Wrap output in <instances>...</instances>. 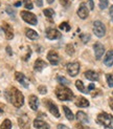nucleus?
Masks as SVG:
<instances>
[{"instance_id": "nucleus-1", "label": "nucleus", "mask_w": 113, "mask_h": 129, "mask_svg": "<svg viewBox=\"0 0 113 129\" xmlns=\"http://www.w3.org/2000/svg\"><path fill=\"white\" fill-rule=\"evenodd\" d=\"M5 98L17 108H20L24 104V95L16 87H11L9 90H5Z\"/></svg>"}, {"instance_id": "nucleus-2", "label": "nucleus", "mask_w": 113, "mask_h": 129, "mask_svg": "<svg viewBox=\"0 0 113 129\" xmlns=\"http://www.w3.org/2000/svg\"><path fill=\"white\" fill-rule=\"evenodd\" d=\"M55 95L60 101H71L74 98L72 90L65 86H58L55 89Z\"/></svg>"}, {"instance_id": "nucleus-3", "label": "nucleus", "mask_w": 113, "mask_h": 129, "mask_svg": "<svg viewBox=\"0 0 113 129\" xmlns=\"http://www.w3.org/2000/svg\"><path fill=\"white\" fill-rule=\"evenodd\" d=\"M96 122L106 129H113V115L107 112H100L96 118Z\"/></svg>"}, {"instance_id": "nucleus-4", "label": "nucleus", "mask_w": 113, "mask_h": 129, "mask_svg": "<svg viewBox=\"0 0 113 129\" xmlns=\"http://www.w3.org/2000/svg\"><path fill=\"white\" fill-rule=\"evenodd\" d=\"M93 33H94V35H95L96 37H98V38L104 37L105 34H106L105 25L100 21H98V20L94 21V23H93Z\"/></svg>"}, {"instance_id": "nucleus-5", "label": "nucleus", "mask_w": 113, "mask_h": 129, "mask_svg": "<svg viewBox=\"0 0 113 129\" xmlns=\"http://www.w3.org/2000/svg\"><path fill=\"white\" fill-rule=\"evenodd\" d=\"M21 17L23 20L28 23V24H31V25H36L38 23V20H37V17L35 14L30 12H27V11H22L21 12Z\"/></svg>"}, {"instance_id": "nucleus-6", "label": "nucleus", "mask_w": 113, "mask_h": 129, "mask_svg": "<svg viewBox=\"0 0 113 129\" xmlns=\"http://www.w3.org/2000/svg\"><path fill=\"white\" fill-rule=\"evenodd\" d=\"M67 73L69 74V76L70 77H75L79 72H80V63L79 62H70V63H68L67 64Z\"/></svg>"}, {"instance_id": "nucleus-7", "label": "nucleus", "mask_w": 113, "mask_h": 129, "mask_svg": "<svg viewBox=\"0 0 113 129\" xmlns=\"http://www.w3.org/2000/svg\"><path fill=\"white\" fill-rule=\"evenodd\" d=\"M45 35L46 38H48L49 40H56V39H60L62 37V34L58 29H54V28H47L45 31Z\"/></svg>"}, {"instance_id": "nucleus-8", "label": "nucleus", "mask_w": 113, "mask_h": 129, "mask_svg": "<svg viewBox=\"0 0 113 129\" xmlns=\"http://www.w3.org/2000/svg\"><path fill=\"white\" fill-rule=\"evenodd\" d=\"M93 49H94V54H95L96 60L102 59V57H103V55L105 53L104 45L102 43H99V42H96V43H94V45H93Z\"/></svg>"}, {"instance_id": "nucleus-9", "label": "nucleus", "mask_w": 113, "mask_h": 129, "mask_svg": "<svg viewBox=\"0 0 113 129\" xmlns=\"http://www.w3.org/2000/svg\"><path fill=\"white\" fill-rule=\"evenodd\" d=\"M45 103H46V107L48 108V110H49L50 113L53 114L55 118H60V117H61V114H60V112H59L58 107H56V105L54 104L52 101L48 100V101H45Z\"/></svg>"}, {"instance_id": "nucleus-10", "label": "nucleus", "mask_w": 113, "mask_h": 129, "mask_svg": "<svg viewBox=\"0 0 113 129\" xmlns=\"http://www.w3.org/2000/svg\"><path fill=\"white\" fill-rule=\"evenodd\" d=\"M18 124L21 129H29L30 128V122L26 114H23L22 117L18 119Z\"/></svg>"}, {"instance_id": "nucleus-11", "label": "nucleus", "mask_w": 113, "mask_h": 129, "mask_svg": "<svg viewBox=\"0 0 113 129\" xmlns=\"http://www.w3.org/2000/svg\"><path fill=\"white\" fill-rule=\"evenodd\" d=\"M47 59L51 65H58L59 64V54L55 50H49L47 54Z\"/></svg>"}, {"instance_id": "nucleus-12", "label": "nucleus", "mask_w": 113, "mask_h": 129, "mask_svg": "<svg viewBox=\"0 0 113 129\" xmlns=\"http://www.w3.org/2000/svg\"><path fill=\"white\" fill-rule=\"evenodd\" d=\"M2 29L4 31V34H5L6 39L8 40L13 39V37H14V30H13L12 25H10L9 23H6V22H3L2 23Z\"/></svg>"}, {"instance_id": "nucleus-13", "label": "nucleus", "mask_w": 113, "mask_h": 129, "mask_svg": "<svg viewBox=\"0 0 113 129\" xmlns=\"http://www.w3.org/2000/svg\"><path fill=\"white\" fill-rule=\"evenodd\" d=\"M15 79L20 83V84L24 87V88H28V82L26 80V77H25L22 73H19V72H16L15 73Z\"/></svg>"}, {"instance_id": "nucleus-14", "label": "nucleus", "mask_w": 113, "mask_h": 129, "mask_svg": "<svg viewBox=\"0 0 113 129\" xmlns=\"http://www.w3.org/2000/svg\"><path fill=\"white\" fill-rule=\"evenodd\" d=\"M78 15L81 19H86L88 17V15H89V11H88L85 3H82L80 5V8L78 10Z\"/></svg>"}, {"instance_id": "nucleus-15", "label": "nucleus", "mask_w": 113, "mask_h": 129, "mask_svg": "<svg viewBox=\"0 0 113 129\" xmlns=\"http://www.w3.org/2000/svg\"><path fill=\"white\" fill-rule=\"evenodd\" d=\"M28 103H29V107L33 109V110H37L38 107H39V99H38V96L35 94L29 95Z\"/></svg>"}, {"instance_id": "nucleus-16", "label": "nucleus", "mask_w": 113, "mask_h": 129, "mask_svg": "<svg viewBox=\"0 0 113 129\" xmlns=\"http://www.w3.org/2000/svg\"><path fill=\"white\" fill-rule=\"evenodd\" d=\"M34 127L36 129H49V125L41 119H36L34 121Z\"/></svg>"}, {"instance_id": "nucleus-17", "label": "nucleus", "mask_w": 113, "mask_h": 129, "mask_svg": "<svg viewBox=\"0 0 113 129\" xmlns=\"http://www.w3.org/2000/svg\"><path fill=\"white\" fill-rule=\"evenodd\" d=\"M47 66V63L45 61H43L42 59H37L35 62V65H34V69L36 72H41L42 69H44Z\"/></svg>"}, {"instance_id": "nucleus-18", "label": "nucleus", "mask_w": 113, "mask_h": 129, "mask_svg": "<svg viewBox=\"0 0 113 129\" xmlns=\"http://www.w3.org/2000/svg\"><path fill=\"white\" fill-rule=\"evenodd\" d=\"M104 64L106 66H112L113 65V50H109L106 54L105 59H104Z\"/></svg>"}, {"instance_id": "nucleus-19", "label": "nucleus", "mask_w": 113, "mask_h": 129, "mask_svg": "<svg viewBox=\"0 0 113 129\" xmlns=\"http://www.w3.org/2000/svg\"><path fill=\"white\" fill-rule=\"evenodd\" d=\"M75 105L78 107H81V108H85V107H88L89 106V101L87 99H85L84 96H79L75 101Z\"/></svg>"}, {"instance_id": "nucleus-20", "label": "nucleus", "mask_w": 113, "mask_h": 129, "mask_svg": "<svg viewBox=\"0 0 113 129\" xmlns=\"http://www.w3.org/2000/svg\"><path fill=\"white\" fill-rule=\"evenodd\" d=\"M77 120L78 121H80V123H82V124H85V123H88L89 122V120H88V115L84 112V111H78L77 112Z\"/></svg>"}, {"instance_id": "nucleus-21", "label": "nucleus", "mask_w": 113, "mask_h": 129, "mask_svg": "<svg viewBox=\"0 0 113 129\" xmlns=\"http://www.w3.org/2000/svg\"><path fill=\"white\" fill-rule=\"evenodd\" d=\"M85 77L90 81H97L98 80V74L96 72H94V70H87L85 73Z\"/></svg>"}, {"instance_id": "nucleus-22", "label": "nucleus", "mask_w": 113, "mask_h": 129, "mask_svg": "<svg viewBox=\"0 0 113 129\" xmlns=\"http://www.w3.org/2000/svg\"><path fill=\"white\" fill-rule=\"evenodd\" d=\"M25 35H26V37L30 40H37L38 38H39V35H38L37 31H35L31 28H27L26 31H25Z\"/></svg>"}, {"instance_id": "nucleus-23", "label": "nucleus", "mask_w": 113, "mask_h": 129, "mask_svg": "<svg viewBox=\"0 0 113 129\" xmlns=\"http://www.w3.org/2000/svg\"><path fill=\"white\" fill-rule=\"evenodd\" d=\"M43 13H44V15H45V16L49 19L50 22H53L52 18H53V16H54V11H53L52 9H45V10L43 11Z\"/></svg>"}, {"instance_id": "nucleus-24", "label": "nucleus", "mask_w": 113, "mask_h": 129, "mask_svg": "<svg viewBox=\"0 0 113 129\" xmlns=\"http://www.w3.org/2000/svg\"><path fill=\"white\" fill-rule=\"evenodd\" d=\"M75 87L78 88V90H80V91H81V92H83V93H87V92H88V90L84 87L83 82H82L81 80H78L77 82H75Z\"/></svg>"}, {"instance_id": "nucleus-25", "label": "nucleus", "mask_w": 113, "mask_h": 129, "mask_svg": "<svg viewBox=\"0 0 113 129\" xmlns=\"http://www.w3.org/2000/svg\"><path fill=\"white\" fill-rule=\"evenodd\" d=\"M63 110H64L65 115H66V118H67L69 121H72V120L74 119V115H73V113L71 112V110H70V109H69L67 106H63Z\"/></svg>"}, {"instance_id": "nucleus-26", "label": "nucleus", "mask_w": 113, "mask_h": 129, "mask_svg": "<svg viewBox=\"0 0 113 129\" xmlns=\"http://www.w3.org/2000/svg\"><path fill=\"white\" fill-rule=\"evenodd\" d=\"M0 129H12V122L9 119H5L0 126Z\"/></svg>"}, {"instance_id": "nucleus-27", "label": "nucleus", "mask_w": 113, "mask_h": 129, "mask_svg": "<svg viewBox=\"0 0 113 129\" xmlns=\"http://www.w3.org/2000/svg\"><path fill=\"white\" fill-rule=\"evenodd\" d=\"M56 80L60 84L62 85H69V81L65 78V77H62V76H56Z\"/></svg>"}, {"instance_id": "nucleus-28", "label": "nucleus", "mask_w": 113, "mask_h": 129, "mask_svg": "<svg viewBox=\"0 0 113 129\" xmlns=\"http://www.w3.org/2000/svg\"><path fill=\"white\" fill-rule=\"evenodd\" d=\"M65 50H66V53H67L69 56H72V55L74 54V47H73L72 44H67Z\"/></svg>"}, {"instance_id": "nucleus-29", "label": "nucleus", "mask_w": 113, "mask_h": 129, "mask_svg": "<svg viewBox=\"0 0 113 129\" xmlns=\"http://www.w3.org/2000/svg\"><path fill=\"white\" fill-rule=\"evenodd\" d=\"M59 28L65 30V31H69V30H70V25L68 24V22H62L59 25Z\"/></svg>"}, {"instance_id": "nucleus-30", "label": "nucleus", "mask_w": 113, "mask_h": 129, "mask_svg": "<svg viewBox=\"0 0 113 129\" xmlns=\"http://www.w3.org/2000/svg\"><path fill=\"white\" fill-rule=\"evenodd\" d=\"M23 4L27 10H33L34 8V4L31 2V0H23Z\"/></svg>"}, {"instance_id": "nucleus-31", "label": "nucleus", "mask_w": 113, "mask_h": 129, "mask_svg": "<svg viewBox=\"0 0 113 129\" xmlns=\"http://www.w3.org/2000/svg\"><path fill=\"white\" fill-rule=\"evenodd\" d=\"M106 80H107V83H108L109 87H113V75H106Z\"/></svg>"}, {"instance_id": "nucleus-32", "label": "nucleus", "mask_w": 113, "mask_h": 129, "mask_svg": "<svg viewBox=\"0 0 113 129\" xmlns=\"http://www.w3.org/2000/svg\"><path fill=\"white\" fill-rule=\"evenodd\" d=\"M109 0H99V9L100 10H105L108 6Z\"/></svg>"}, {"instance_id": "nucleus-33", "label": "nucleus", "mask_w": 113, "mask_h": 129, "mask_svg": "<svg viewBox=\"0 0 113 129\" xmlns=\"http://www.w3.org/2000/svg\"><path fill=\"white\" fill-rule=\"evenodd\" d=\"M5 12L6 13H8V14L13 18V19H14L15 17H16V14H15V12H14V10H13L12 8H11V6H6V9H5Z\"/></svg>"}, {"instance_id": "nucleus-34", "label": "nucleus", "mask_w": 113, "mask_h": 129, "mask_svg": "<svg viewBox=\"0 0 113 129\" xmlns=\"http://www.w3.org/2000/svg\"><path fill=\"white\" fill-rule=\"evenodd\" d=\"M80 37H81V40L83 41L84 43H87L88 41L90 40V35H88V34H82Z\"/></svg>"}, {"instance_id": "nucleus-35", "label": "nucleus", "mask_w": 113, "mask_h": 129, "mask_svg": "<svg viewBox=\"0 0 113 129\" xmlns=\"http://www.w3.org/2000/svg\"><path fill=\"white\" fill-rule=\"evenodd\" d=\"M38 90H39V92L42 93V94H45L47 92V88L44 85H40L39 87H38Z\"/></svg>"}, {"instance_id": "nucleus-36", "label": "nucleus", "mask_w": 113, "mask_h": 129, "mask_svg": "<svg viewBox=\"0 0 113 129\" xmlns=\"http://www.w3.org/2000/svg\"><path fill=\"white\" fill-rule=\"evenodd\" d=\"M75 128H78V129H88L87 127H85V126H83V124H77L75 125Z\"/></svg>"}, {"instance_id": "nucleus-37", "label": "nucleus", "mask_w": 113, "mask_h": 129, "mask_svg": "<svg viewBox=\"0 0 113 129\" xmlns=\"http://www.w3.org/2000/svg\"><path fill=\"white\" fill-rule=\"evenodd\" d=\"M88 2H89L90 10H93L94 9V2H93V0H88Z\"/></svg>"}, {"instance_id": "nucleus-38", "label": "nucleus", "mask_w": 113, "mask_h": 129, "mask_svg": "<svg viewBox=\"0 0 113 129\" xmlns=\"http://www.w3.org/2000/svg\"><path fill=\"white\" fill-rule=\"evenodd\" d=\"M110 17H111V21H113V5L110 6Z\"/></svg>"}, {"instance_id": "nucleus-39", "label": "nucleus", "mask_w": 113, "mask_h": 129, "mask_svg": "<svg viewBox=\"0 0 113 129\" xmlns=\"http://www.w3.org/2000/svg\"><path fill=\"white\" fill-rule=\"evenodd\" d=\"M56 129H69L67 126H65V125H62V124H60V125H58V127H56Z\"/></svg>"}, {"instance_id": "nucleus-40", "label": "nucleus", "mask_w": 113, "mask_h": 129, "mask_svg": "<svg viewBox=\"0 0 113 129\" xmlns=\"http://www.w3.org/2000/svg\"><path fill=\"white\" fill-rule=\"evenodd\" d=\"M36 3H37L38 6H40L41 8V6L43 5V0H36Z\"/></svg>"}, {"instance_id": "nucleus-41", "label": "nucleus", "mask_w": 113, "mask_h": 129, "mask_svg": "<svg viewBox=\"0 0 113 129\" xmlns=\"http://www.w3.org/2000/svg\"><path fill=\"white\" fill-rule=\"evenodd\" d=\"M6 51H8V54H9L10 56H12V55H13V51H12V49H11V47H10V46L6 47Z\"/></svg>"}, {"instance_id": "nucleus-42", "label": "nucleus", "mask_w": 113, "mask_h": 129, "mask_svg": "<svg viewBox=\"0 0 113 129\" xmlns=\"http://www.w3.org/2000/svg\"><path fill=\"white\" fill-rule=\"evenodd\" d=\"M94 88H95V86H94V84H90L89 86H88V90H93Z\"/></svg>"}, {"instance_id": "nucleus-43", "label": "nucleus", "mask_w": 113, "mask_h": 129, "mask_svg": "<svg viewBox=\"0 0 113 129\" xmlns=\"http://www.w3.org/2000/svg\"><path fill=\"white\" fill-rule=\"evenodd\" d=\"M109 105H110L111 109H112V110H113V100H110V101H109Z\"/></svg>"}, {"instance_id": "nucleus-44", "label": "nucleus", "mask_w": 113, "mask_h": 129, "mask_svg": "<svg viewBox=\"0 0 113 129\" xmlns=\"http://www.w3.org/2000/svg\"><path fill=\"white\" fill-rule=\"evenodd\" d=\"M21 4H22V2H21V1H17V2L15 3V6H20Z\"/></svg>"}, {"instance_id": "nucleus-45", "label": "nucleus", "mask_w": 113, "mask_h": 129, "mask_svg": "<svg viewBox=\"0 0 113 129\" xmlns=\"http://www.w3.org/2000/svg\"><path fill=\"white\" fill-rule=\"evenodd\" d=\"M46 1H47L48 3H52V2L54 1V0H46Z\"/></svg>"}, {"instance_id": "nucleus-46", "label": "nucleus", "mask_w": 113, "mask_h": 129, "mask_svg": "<svg viewBox=\"0 0 113 129\" xmlns=\"http://www.w3.org/2000/svg\"><path fill=\"white\" fill-rule=\"evenodd\" d=\"M0 4H1V3H0Z\"/></svg>"}, {"instance_id": "nucleus-47", "label": "nucleus", "mask_w": 113, "mask_h": 129, "mask_svg": "<svg viewBox=\"0 0 113 129\" xmlns=\"http://www.w3.org/2000/svg\"><path fill=\"white\" fill-rule=\"evenodd\" d=\"M112 94H113V93H112Z\"/></svg>"}]
</instances>
